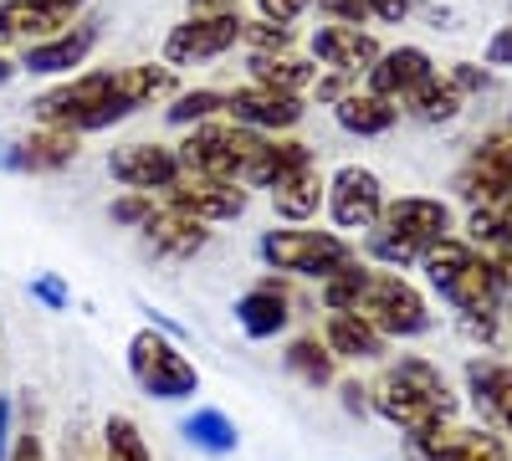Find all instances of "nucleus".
<instances>
[{
    "mask_svg": "<svg viewBox=\"0 0 512 461\" xmlns=\"http://www.w3.org/2000/svg\"><path fill=\"white\" fill-rule=\"evenodd\" d=\"M175 93H180L175 67L139 62V67H103V72L67 77L41 93L31 103V113L41 129H67L82 139V134H98V129H113V123L134 118L139 108L169 103Z\"/></svg>",
    "mask_w": 512,
    "mask_h": 461,
    "instance_id": "1",
    "label": "nucleus"
},
{
    "mask_svg": "<svg viewBox=\"0 0 512 461\" xmlns=\"http://www.w3.org/2000/svg\"><path fill=\"white\" fill-rule=\"evenodd\" d=\"M420 267H425V282H431L436 298L451 303L466 339L482 344V349H497V339H502V282L492 277V267L477 251L456 236H446Z\"/></svg>",
    "mask_w": 512,
    "mask_h": 461,
    "instance_id": "2",
    "label": "nucleus"
},
{
    "mask_svg": "<svg viewBox=\"0 0 512 461\" xmlns=\"http://www.w3.org/2000/svg\"><path fill=\"white\" fill-rule=\"evenodd\" d=\"M369 410L384 415L395 431L420 436V431H436V426L456 421V395L431 359L410 354V359H395L379 374V385L369 390Z\"/></svg>",
    "mask_w": 512,
    "mask_h": 461,
    "instance_id": "3",
    "label": "nucleus"
},
{
    "mask_svg": "<svg viewBox=\"0 0 512 461\" xmlns=\"http://www.w3.org/2000/svg\"><path fill=\"white\" fill-rule=\"evenodd\" d=\"M446 236H451L446 200L400 195V200H384L379 221L364 231V251H369V262H384V267H420Z\"/></svg>",
    "mask_w": 512,
    "mask_h": 461,
    "instance_id": "4",
    "label": "nucleus"
},
{
    "mask_svg": "<svg viewBox=\"0 0 512 461\" xmlns=\"http://www.w3.org/2000/svg\"><path fill=\"white\" fill-rule=\"evenodd\" d=\"M128 374H134V385L159 405H180V400L200 395V369L154 323H144L134 339H128Z\"/></svg>",
    "mask_w": 512,
    "mask_h": 461,
    "instance_id": "5",
    "label": "nucleus"
},
{
    "mask_svg": "<svg viewBox=\"0 0 512 461\" xmlns=\"http://www.w3.org/2000/svg\"><path fill=\"white\" fill-rule=\"evenodd\" d=\"M256 257H262V267L277 272V277H313V282H323L328 272H338L344 262H354V246L338 236V231L277 226V231H262V241H256Z\"/></svg>",
    "mask_w": 512,
    "mask_h": 461,
    "instance_id": "6",
    "label": "nucleus"
},
{
    "mask_svg": "<svg viewBox=\"0 0 512 461\" xmlns=\"http://www.w3.org/2000/svg\"><path fill=\"white\" fill-rule=\"evenodd\" d=\"M262 144L267 139L256 129H241V123H231V118H205L180 139L175 154L185 164V175H210V180H236L241 185L246 164L256 159Z\"/></svg>",
    "mask_w": 512,
    "mask_h": 461,
    "instance_id": "7",
    "label": "nucleus"
},
{
    "mask_svg": "<svg viewBox=\"0 0 512 461\" xmlns=\"http://www.w3.org/2000/svg\"><path fill=\"white\" fill-rule=\"evenodd\" d=\"M354 313L369 318V328L384 333V339H420V333H431V303L400 272H369Z\"/></svg>",
    "mask_w": 512,
    "mask_h": 461,
    "instance_id": "8",
    "label": "nucleus"
},
{
    "mask_svg": "<svg viewBox=\"0 0 512 461\" xmlns=\"http://www.w3.org/2000/svg\"><path fill=\"white\" fill-rule=\"evenodd\" d=\"M231 47H241V16L236 11H190L180 26H169L164 62L169 67H195V62L226 57Z\"/></svg>",
    "mask_w": 512,
    "mask_h": 461,
    "instance_id": "9",
    "label": "nucleus"
},
{
    "mask_svg": "<svg viewBox=\"0 0 512 461\" xmlns=\"http://www.w3.org/2000/svg\"><path fill=\"white\" fill-rule=\"evenodd\" d=\"M451 190H456V200L472 205V211L477 205H497L512 190V123H502L497 134H487L472 154H466Z\"/></svg>",
    "mask_w": 512,
    "mask_h": 461,
    "instance_id": "10",
    "label": "nucleus"
},
{
    "mask_svg": "<svg viewBox=\"0 0 512 461\" xmlns=\"http://www.w3.org/2000/svg\"><path fill=\"white\" fill-rule=\"evenodd\" d=\"M384 211V185L364 164H338L328 175V216L338 231H369Z\"/></svg>",
    "mask_w": 512,
    "mask_h": 461,
    "instance_id": "11",
    "label": "nucleus"
},
{
    "mask_svg": "<svg viewBox=\"0 0 512 461\" xmlns=\"http://www.w3.org/2000/svg\"><path fill=\"white\" fill-rule=\"evenodd\" d=\"M405 461H512V451L482 426H436L405 436Z\"/></svg>",
    "mask_w": 512,
    "mask_h": 461,
    "instance_id": "12",
    "label": "nucleus"
},
{
    "mask_svg": "<svg viewBox=\"0 0 512 461\" xmlns=\"http://www.w3.org/2000/svg\"><path fill=\"white\" fill-rule=\"evenodd\" d=\"M164 205L205 221V226H221V221H236L246 216V185L236 180H210V175H180L175 185L164 190Z\"/></svg>",
    "mask_w": 512,
    "mask_h": 461,
    "instance_id": "13",
    "label": "nucleus"
},
{
    "mask_svg": "<svg viewBox=\"0 0 512 461\" xmlns=\"http://www.w3.org/2000/svg\"><path fill=\"white\" fill-rule=\"evenodd\" d=\"M98 36H103L98 16H82V21H72L67 31H57L47 41H31V47L21 52V72H31V77H67V72H77L82 62L93 57Z\"/></svg>",
    "mask_w": 512,
    "mask_h": 461,
    "instance_id": "14",
    "label": "nucleus"
},
{
    "mask_svg": "<svg viewBox=\"0 0 512 461\" xmlns=\"http://www.w3.org/2000/svg\"><path fill=\"white\" fill-rule=\"evenodd\" d=\"M108 175L123 185V190H144V195H164L185 175V164L175 149L164 144H123L108 154Z\"/></svg>",
    "mask_w": 512,
    "mask_h": 461,
    "instance_id": "15",
    "label": "nucleus"
},
{
    "mask_svg": "<svg viewBox=\"0 0 512 461\" xmlns=\"http://www.w3.org/2000/svg\"><path fill=\"white\" fill-rule=\"evenodd\" d=\"M308 57L328 72H349V77H364L374 62H379V41L354 26V21H323L313 36H308Z\"/></svg>",
    "mask_w": 512,
    "mask_h": 461,
    "instance_id": "16",
    "label": "nucleus"
},
{
    "mask_svg": "<svg viewBox=\"0 0 512 461\" xmlns=\"http://www.w3.org/2000/svg\"><path fill=\"white\" fill-rule=\"evenodd\" d=\"M292 318H297L292 313V292H287V277H277V272L262 277L256 287H246L236 298V323H241L246 339H256V344L282 339Z\"/></svg>",
    "mask_w": 512,
    "mask_h": 461,
    "instance_id": "17",
    "label": "nucleus"
},
{
    "mask_svg": "<svg viewBox=\"0 0 512 461\" xmlns=\"http://www.w3.org/2000/svg\"><path fill=\"white\" fill-rule=\"evenodd\" d=\"M139 241H144V251L154 262H190V257H200V246L210 241V226L159 200V211L139 226Z\"/></svg>",
    "mask_w": 512,
    "mask_h": 461,
    "instance_id": "18",
    "label": "nucleus"
},
{
    "mask_svg": "<svg viewBox=\"0 0 512 461\" xmlns=\"http://www.w3.org/2000/svg\"><path fill=\"white\" fill-rule=\"evenodd\" d=\"M82 16V0H0V41H47Z\"/></svg>",
    "mask_w": 512,
    "mask_h": 461,
    "instance_id": "19",
    "label": "nucleus"
},
{
    "mask_svg": "<svg viewBox=\"0 0 512 461\" xmlns=\"http://www.w3.org/2000/svg\"><path fill=\"white\" fill-rule=\"evenodd\" d=\"M226 118L241 123V129H256V134H287L303 123V98L292 93H272V88H236L226 93Z\"/></svg>",
    "mask_w": 512,
    "mask_h": 461,
    "instance_id": "20",
    "label": "nucleus"
},
{
    "mask_svg": "<svg viewBox=\"0 0 512 461\" xmlns=\"http://www.w3.org/2000/svg\"><path fill=\"white\" fill-rule=\"evenodd\" d=\"M431 77H436L431 52H420V47H395V52H379V62L369 67V93L400 103V113H405V103H410Z\"/></svg>",
    "mask_w": 512,
    "mask_h": 461,
    "instance_id": "21",
    "label": "nucleus"
},
{
    "mask_svg": "<svg viewBox=\"0 0 512 461\" xmlns=\"http://www.w3.org/2000/svg\"><path fill=\"white\" fill-rule=\"evenodd\" d=\"M466 395L487 426L512 436V364L507 359H472L466 364Z\"/></svg>",
    "mask_w": 512,
    "mask_h": 461,
    "instance_id": "22",
    "label": "nucleus"
},
{
    "mask_svg": "<svg viewBox=\"0 0 512 461\" xmlns=\"http://www.w3.org/2000/svg\"><path fill=\"white\" fill-rule=\"evenodd\" d=\"M466 246L492 267L502 292H512V221L502 211H492V205H477V211L466 216Z\"/></svg>",
    "mask_w": 512,
    "mask_h": 461,
    "instance_id": "23",
    "label": "nucleus"
},
{
    "mask_svg": "<svg viewBox=\"0 0 512 461\" xmlns=\"http://www.w3.org/2000/svg\"><path fill=\"white\" fill-rule=\"evenodd\" d=\"M72 159H77V134H67V129H36V134H26L21 144L6 149V170L52 175V170H67Z\"/></svg>",
    "mask_w": 512,
    "mask_h": 461,
    "instance_id": "24",
    "label": "nucleus"
},
{
    "mask_svg": "<svg viewBox=\"0 0 512 461\" xmlns=\"http://www.w3.org/2000/svg\"><path fill=\"white\" fill-rule=\"evenodd\" d=\"M313 164V149L303 139H267L262 149H256V159L246 164L241 185L246 190H277L282 180H292L297 170H308Z\"/></svg>",
    "mask_w": 512,
    "mask_h": 461,
    "instance_id": "25",
    "label": "nucleus"
},
{
    "mask_svg": "<svg viewBox=\"0 0 512 461\" xmlns=\"http://www.w3.org/2000/svg\"><path fill=\"white\" fill-rule=\"evenodd\" d=\"M323 200H328V180L318 175V164H308V170H297L272 190V216L277 226H308L323 211Z\"/></svg>",
    "mask_w": 512,
    "mask_h": 461,
    "instance_id": "26",
    "label": "nucleus"
},
{
    "mask_svg": "<svg viewBox=\"0 0 512 461\" xmlns=\"http://www.w3.org/2000/svg\"><path fill=\"white\" fill-rule=\"evenodd\" d=\"M333 118H338V129L354 134V139H379V134H390L395 123H400V103L390 98H379V93H349V98H338L333 103Z\"/></svg>",
    "mask_w": 512,
    "mask_h": 461,
    "instance_id": "27",
    "label": "nucleus"
},
{
    "mask_svg": "<svg viewBox=\"0 0 512 461\" xmlns=\"http://www.w3.org/2000/svg\"><path fill=\"white\" fill-rule=\"evenodd\" d=\"M323 344L333 359H384V349H390V339L374 333L369 318H359V313H328Z\"/></svg>",
    "mask_w": 512,
    "mask_h": 461,
    "instance_id": "28",
    "label": "nucleus"
},
{
    "mask_svg": "<svg viewBox=\"0 0 512 461\" xmlns=\"http://www.w3.org/2000/svg\"><path fill=\"white\" fill-rule=\"evenodd\" d=\"M318 77L313 57H297V52H277V57H251V82L256 88H272V93H292L303 98Z\"/></svg>",
    "mask_w": 512,
    "mask_h": 461,
    "instance_id": "29",
    "label": "nucleus"
},
{
    "mask_svg": "<svg viewBox=\"0 0 512 461\" xmlns=\"http://www.w3.org/2000/svg\"><path fill=\"white\" fill-rule=\"evenodd\" d=\"M180 436H185L195 451H205V456H231V451L241 446L236 421H231L226 410H216V405H200V410H190L185 421H180Z\"/></svg>",
    "mask_w": 512,
    "mask_h": 461,
    "instance_id": "30",
    "label": "nucleus"
},
{
    "mask_svg": "<svg viewBox=\"0 0 512 461\" xmlns=\"http://www.w3.org/2000/svg\"><path fill=\"white\" fill-rule=\"evenodd\" d=\"M282 364H287V374H297L303 385H313V390H328L333 385V354H328V344L323 339H292L287 349H282Z\"/></svg>",
    "mask_w": 512,
    "mask_h": 461,
    "instance_id": "31",
    "label": "nucleus"
},
{
    "mask_svg": "<svg viewBox=\"0 0 512 461\" xmlns=\"http://www.w3.org/2000/svg\"><path fill=\"white\" fill-rule=\"evenodd\" d=\"M461 103H466V98L456 93V82H451L446 72H436V77L425 82V88L405 103V113H410V118H420V123H451V118L461 113Z\"/></svg>",
    "mask_w": 512,
    "mask_h": 461,
    "instance_id": "32",
    "label": "nucleus"
},
{
    "mask_svg": "<svg viewBox=\"0 0 512 461\" xmlns=\"http://www.w3.org/2000/svg\"><path fill=\"white\" fill-rule=\"evenodd\" d=\"M364 282H369V262H344L338 272H328L323 277V308L328 313H354L359 308V298H364Z\"/></svg>",
    "mask_w": 512,
    "mask_h": 461,
    "instance_id": "33",
    "label": "nucleus"
},
{
    "mask_svg": "<svg viewBox=\"0 0 512 461\" xmlns=\"http://www.w3.org/2000/svg\"><path fill=\"white\" fill-rule=\"evenodd\" d=\"M103 461H154L139 421H128V415H108V421H103Z\"/></svg>",
    "mask_w": 512,
    "mask_h": 461,
    "instance_id": "34",
    "label": "nucleus"
},
{
    "mask_svg": "<svg viewBox=\"0 0 512 461\" xmlns=\"http://www.w3.org/2000/svg\"><path fill=\"white\" fill-rule=\"evenodd\" d=\"M221 113H226V93H216V88L175 93V98H169V108H164V118H169V123H180V129H195V123L221 118Z\"/></svg>",
    "mask_w": 512,
    "mask_h": 461,
    "instance_id": "35",
    "label": "nucleus"
},
{
    "mask_svg": "<svg viewBox=\"0 0 512 461\" xmlns=\"http://www.w3.org/2000/svg\"><path fill=\"white\" fill-rule=\"evenodd\" d=\"M241 41H246L251 57H277V52H292L297 47V31L256 16V21H241Z\"/></svg>",
    "mask_w": 512,
    "mask_h": 461,
    "instance_id": "36",
    "label": "nucleus"
},
{
    "mask_svg": "<svg viewBox=\"0 0 512 461\" xmlns=\"http://www.w3.org/2000/svg\"><path fill=\"white\" fill-rule=\"evenodd\" d=\"M154 211H159V195L128 190V195H118V200L108 205V221H113V226H123V231H139V226H144Z\"/></svg>",
    "mask_w": 512,
    "mask_h": 461,
    "instance_id": "37",
    "label": "nucleus"
},
{
    "mask_svg": "<svg viewBox=\"0 0 512 461\" xmlns=\"http://www.w3.org/2000/svg\"><path fill=\"white\" fill-rule=\"evenodd\" d=\"M31 298L47 308V313H67V308H72V287H67L57 272H41V277L31 282Z\"/></svg>",
    "mask_w": 512,
    "mask_h": 461,
    "instance_id": "38",
    "label": "nucleus"
},
{
    "mask_svg": "<svg viewBox=\"0 0 512 461\" xmlns=\"http://www.w3.org/2000/svg\"><path fill=\"white\" fill-rule=\"evenodd\" d=\"M308 93H313L318 103H328V108H333L338 98H349V93H354V77H349V72H318Z\"/></svg>",
    "mask_w": 512,
    "mask_h": 461,
    "instance_id": "39",
    "label": "nucleus"
},
{
    "mask_svg": "<svg viewBox=\"0 0 512 461\" xmlns=\"http://www.w3.org/2000/svg\"><path fill=\"white\" fill-rule=\"evenodd\" d=\"M446 77L456 82V93H461V98H472V93H487V88H492V72H482L477 62H456Z\"/></svg>",
    "mask_w": 512,
    "mask_h": 461,
    "instance_id": "40",
    "label": "nucleus"
},
{
    "mask_svg": "<svg viewBox=\"0 0 512 461\" xmlns=\"http://www.w3.org/2000/svg\"><path fill=\"white\" fill-rule=\"evenodd\" d=\"M308 6H313V0H256V16H262V21H277V26H292Z\"/></svg>",
    "mask_w": 512,
    "mask_h": 461,
    "instance_id": "41",
    "label": "nucleus"
},
{
    "mask_svg": "<svg viewBox=\"0 0 512 461\" xmlns=\"http://www.w3.org/2000/svg\"><path fill=\"white\" fill-rule=\"evenodd\" d=\"M6 461H41V426L36 421H26L21 431H16V441H11V456Z\"/></svg>",
    "mask_w": 512,
    "mask_h": 461,
    "instance_id": "42",
    "label": "nucleus"
},
{
    "mask_svg": "<svg viewBox=\"0 0 512 461\" xmlns=\"http://www.w3.org/2000/svg\"><path fill=\"white\" fill-rule=\"evenodd\" d=\"M364 16H374L384 26H400L410 16V0H364Z\"/></svg>",
    "mask_w": 512,
    "mask_h": 461,
    "instance_id": "43",
    "label": "nucleus"
},
{
    "mask_svg": "<svg viewBox=\"0 0 512 461\" xmlns=\"http://www.w3.org/2000/svg\"><path fill=\"white\" fill-rule=\"evenodd\" d=\"M313 6L323 11V21H364V0H313Z\"/></svg>",
    "mask_w": 512,
    "mask_h": 461,
    "instance_id": "44",
    "label": "nucleus"
},
{
    "mask_svg": "<svg viewBox=\"0 0 512 461\" xmlns=\"http://www.w3.org/2000/svg\"><path fill=\"white\" fill-rule=\"evenodd\" d=\"M487 62H492V67H512V26H502V31L487 41Z\"/></svg>",
    "mask_w": 512,
    "mask_h": 461,
    "instance_id": "45",
    "label": "nucleus"
},
{
    "mask_svg": "<svg viewBox=\"0 0 512 461\" xmlns=\"http://www.w3.org/2000/svg\"><path fill=\"white\" fill-rule=\"evenodd\" d=\"M11 426H16V405H11L6 395H0V461L11 456V441H16V431H11Z\"/></svg>",
    "mask_w": 512,
    "mask_h": 461,
    "instance_id": "46",
    "label": "nucleus"
},
{
    "mask_svg": "<svg viewBox=\"0 0 512 461\" xmlns=\"http://www.w3.org/2000/svg\"><path fill=\"white\" fill-rule=\"evenodd\" d=\"M62 461H93L88 436H82V431H67V441H62Z\"/></svg>",
    "mask_w": 512,
    "mask_h": 461,
    "instance_id": "47",
    "label": "nucleus"
},
{
    "mask_svg": "<svg viewBox=\"0 0 512 461\" xmlns=\"http://www.w3.org/2000/svg\"><path fill=\"white\" fill-rule=\"evenodd\" d=\"M344 410H349V415H364V410H369V390L349 380V385H344Z\"/></svg>",
    "mask_w": 512,
    "mask_h": 461,
    "instance_id": "48",
    "label": "nucleus"
},
{
    "mask_svg": "<svg viewBox=\"0 0 512 461\" xmlns=\"http://www.w3.org/2000/svg\"><path fill=\"white\" fill-rule=\"evenodd\" d=\"M236 0H190V11H231Z\"/></svg>",
    "mask_w": 512,
    "mask_h": 461,
    "instance_id": "49",
    "label": "nucleus"
},
{
    "mask_svg": "<svg viewBox=\"0 0 512 461\" xmlns=\"http://www.w3.org/2000/svg\"><path fill=\"white\" fill-rule=\"evenodd\" d=\"M492 211H502V216H507V221H512V190H507V195H502V200H497V205H492Z\"/></svg>",
    "mask_w": 512,
    "mask_h": 461,
    "instance_id": "50",
    "label": "nucleus"
},
{
    "mask_svg": "<svg viewBox=\"0 0 512 461\" xmlns=\"http://www.w3.org/2000/svg\"><path fill=\"white\" fill-rule=\"evenodd\" d=\"M11 77H16V67H11L6 57H0V88H6V82H11Z\"/></svg>",
    "mask_w": 512,
    "mask_h": 461,
    "instance_id": "51",
    "label": "nucleus"
},
{
    "mask_svg": "<svg viewBox=\"0 0 512 461\" xmlns=\"http://www.w3.org/2000/svg\"><path fill=\"white\" fill-rule=\"evenodd\" d=\"M0 170H6V144H0Z\"/></svg>",
    "mask_w": 512,
    "mask_h": 461,
    "instance_id": "52",
    "label": "nucleus"
},
{
    "mask_svg": "<svg viewBox=\"0 0 512 461\" xmlns=\"http://www.w3.org/2000/svg\"><path fill=\"white\" fill-rule=\"evenodd\" d=\"M507 123H512V118H507Z\"/></svg>",
    "mask_w": 512,
    "mask_h": 461,
    "instance_id": "53",
    "label": "nucleus"
}]
</instances>
